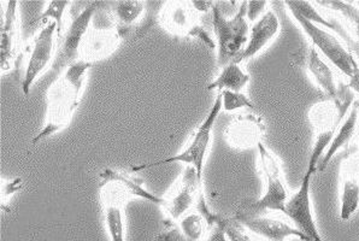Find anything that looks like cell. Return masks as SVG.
Masks as SVG:
<instances>
[{
    "mask_svg": "<svg viewBox=\"0 0 359 241\" xmlns=\"http://www.w3.org/2000/svg\"><path fill=\"white\" fill-rule=\"evenodd\" d=\"M99 177V194L110 241H126L124 210L129 199H144L161 207L164 204V197L150 192L142 181L133 174L105 168Z\"/></svg>",
    "mask_w": 359,
    "mask_h": 241,
    "instance_id": "6da1fadb",
    "label": "cell"
},
{
    "mask_svg": "<svg viewBox=\"0 0 359 241\" xmlns=\"http://www.w3.org/2000/svg\"><path fill=\"white\" fill-rule=\"evenodd\" d=\"M90 65L92 63L87 60H77L55 78L46 95L45 123L32 140V145L50 138L70 125L81 103L82 92Z\"/></svg>",
    "mask_w": 359,
    "mask_h": 241,
    "instance_id": "7a4b0ae2",
    "label": "cell"
},
{
    "mask_svg": "<svg viewBox=\"0 0 359 241\" xmlns=\"http://www.w3.org/2000/svg\"><path fill=\"white\" fill-rule=\"evenodd\" d=\"M355 102V95L348 87H342L339 95L334 98H325L312 105L309 111V120L312 127L313 146L309 158L308 170L315 174L320 160L333 140L340 125L346 117L352 104Z\"/></svg>",
    "mask_w": 359,
    "mask_h": 241,
    "instance_id": "3957f363",
    "label": "cell"
},
{
    "mask_svg": "<svg viewBox=\"0 0 359 241\" xmlns=\"http://www.w3.org/2000/svg\"><path fill=\"white\" fill-rule=\"evenodd\" d=\"M259 163H261L262 175L264 177L265 191L261 198L244 204L236 211V215H262L269 212H283L290 198L287 191L285 179H283V167L278 156L259 142L258 146Z\"/></svg>",
    "mask_w": 359,
    "mask_h": 241,
    "instance_id": "277c9868",
    "label": "cell"
},
{
    "mask_svg": "<svg viewBox=\"0 0 359 241\" xmlns=\"http://www.w3.org/2000/svg\"><path fill=\"white\" fill-rule=\"evenodd\" d=\"M211 27L214 29L216 48H217V65H224L236 60L244 50L250 36L248 20V1L240 3L236 13L228 16L215 3L211 13Z\"/></svg>",
    "mask_w": 359,
    "mask_h": 241,
    "instance_id": "5b68a950",
    "label": "cell"
},
{
    "mask_svg": "<svg viewBox=\"0 0 359 241\" xmlns=\"http://www.w3.org/2000/svg\"><path fill=\"white\" fill-rule=\"evenodd\" d=\"M107 3L90 1V3H73L72 21L65 34L58 40L56 57L52 63V73L58 76L68 67L81 60L82 43L90 29V26L99 10L103 9Z\"/></svg>",
    "mask_w": 359,
    "mask_h": 241,
    "instance_id": "8992f818",
    "label": "cell"
},
{
    "mask_svg": "<svg viewBox=\"0 0 359 241\" xmlns=\"http://www.w3.org/2000/svg\"><path fill=\"white\" fill-rule=\"evenodd\" d=\"M221 111H222V97L221 95H217L212 106L210 109L209 113L206 115L201 125H198L197 130H194V133L192 134V137L189 139L184 150L179 152L177 155L170 156V157L163 158V160L134 165L132 172H142V170L162 167L167 164L184 163L186 167H193L196 169L198 175L203 179L206 157H208V152H209L210 145H211V140H212V130H214L215 123H216L218 115L221 113Z\"/></svg>",
    "mask_w": 359,
    "mask_h": 241,
    "instance_id": "52a82bcc",
    "label": "cell"
},
{
    "mask_svg": "<svg viewBox=\"0 0 359 241\" xmlns=\"http://www.w3.org/2000/svg\"><path fill=\"white\" fill-rule=\"evenodd\" d=\"M57 43L58 33L55 22H48L40 27V30L30 40L20 60V63L23 62L25 68L21 81L22 92L25 95H29L30 88L39 76L45 73L48 68H51L56 57Z\"/></svg>",
    "mask_w": 359,
    "mask_h": 241,
    "instance_id": "ba28073f",
    "label": "cell"
},
{
    "mask_svg": "<svg viewBox=\"0 0 359 241\" xmlns=\"http://www.w3.org/2000/svg\"><path fill=\"white\" fill-rule=\"evenodd\" d=\"M159 25L168 33L179 38L201 40L210 48H216V40L201 20V13L193 6L192 1L164 3L158 13Z\"/></svg>",
    "mask_w": 359,
    "mask_h": 241,
    "instance_id": "9c48e42d",
    "label": "cell"
},
{
    "mask_svg": "<svg viewBox=\"0 0 359 241\" xmlns=\"http://www.w3.org/2000/svg\"><path fill=\"white\" fill-rule=\"evenodd\" d=\"M288 13H291L292 18H294V21L310 39L312 46L322 52V55L335 68H338L346 78H350L358 68L359 62L355 60L353 53L348 50L346 45L337 35L330 33V30L312 23L294 10L288 9Z\"/></svg>",
    "mask_w": 359,
    "mask_h": 241,
    "instance_id": "30bf717a",
    "label": "cell"
},
{
    "mask_svg": "<svg viewBox=\"0 0 359 241\" xmlns=\"http://www.w3.org/2000/svg\"><path fill=\"white\" fill-rule=\"evenodd\" d=\"M203 192V179L193 167H186L179 180L176 181L168 197H164L163 211L167 219L179 221L182 216L197 207Z\"/></svg>",
    "mask_w": 359,
    "mask_h": 241,
    "instance_id": "8fae6325",
    "label": "cell"
},
{
    "mask_svg": "<svg viewBox=\"0 0 359 241\" xmlns=\"http://www.w3.org/2000/svg\"><path fill=\"white\" fill-rule=\"evenodd\" d=\"M312 174L306 172L299 188L288 198L285 214L297 229L304 233L312 241H325L317 227L311 200Z\"/></svg>",
    "mask_w": 359,
    "mask_h": 241,
    "instance_id": "7c38bea8",
    "label": "cell"
},
{
    "mask_svg": "<svg viewBox=\"0 0 359 241\" xmlns=\"http://www.w3.org/2000/svg\"><path fill=\"white\" fill-rule=\"evenodd\" d=\"M21 20L18 1H8L0 33V68L9 71L20 64L22 57Z\"/></svg>",
    "mask_w": 359,
    "mask_h": 241,
    "instance_id": "4fadbf2b",
    "label": "cell"
},
{
    "mask_svg": "<svg viewBox=\"0 0 359 241\" xmlns=\"http://www.w3.org/2000/svg\"><path fill=\"white\" fill-rule=\"evenodd\" d=\"M265 134L263 118L256 113H239L233 117L223 132V139L233 150L243 151L258 146Z\"/></svg>",
    "mask_w": 359,
    "mask_h": 241,
    "instance_id": "5bb4252c",
    "label": "cell"
},
{
    "mask_svg": "<svg viewBox=\"0 0 359 241\" xmlns=\"http://www.w3.org/2000/svg\"><path fill=\"white\" fill-rule=\"evenodd\" d=\"M234 220L245 229L255 233L266 241H286L290 237H298L302 241H312L299 229L295 228L281 219L262 214V215H236Z\"/></svg>",
    "mask_w": 359,
    "mask_h": 241,
    "instance_id": "9a60e30c",
    "label": "cell"
},
{
    "mask_svg": "<svg viewBox=\"0 0 359 241\" xmlns=\"http://www.w3.org/2000/svg\"><path fill=\"white\" fill-rule=\"evenodd\" d=\"M281 28L280 18L274 10L268 9L264 15L251 27L248 41L234 62L243 64L246 60L259 55L278 36Z\"/></svg>",
    "mask_w": 359,
    "mask_h": 241,
    "instance_id": "2e32d148",
    "label": "cell"
},
{
    "mask_svg": "<svg viewBox=\"0 0 359 241\" xmlns=\"http://www.w3.org/2000/svg\"><path fill=\"white\" fill-rule=\"evenodd\" d=\"M340 219L348 221L359 209V157L347 156L340 168Z\"/></svg>",
    "mask_w": 359,
    "mask_h": 241,
    "instance_id": "e0dca14e",
    "label": "cell"
},
{
    "mask_svg": "<svg viewBox=\"0 0 359 241\" xmlns=\"http://www.w3.org/2000/svg\"><path fill=\"white\" fill-rule=\"evenodd\" d=\"M123 35L115 26L112 28H90L82 43L81 60L93 63L111 55L120 45Z\"/></svg>",
    "mask_w": 359,
    "mask_h": 241,
    "instance_id": "ac0fdd59",
    "label": "cell"
},
{
    "mask_svg": "<svg viewBox=\"0 0 359 241\" xmlns=\"http://www.w3.org/2000/svg\"><path fill=\"white\" fill-rule=\"evenodd\" d=\"M359 122V100H355L350 110L347 112L345 120L342 122L340 128L337 134L334 135L333 140L330 144V146L325 152L322 160L318 163L317 172H325L327 167L330 165V160L334 156L337 155L340 151L345 150L350 145L352 139L355 137V130L358 127Z\"/></svg>",
    "mask_w": 359,
    "mask_h": 241,
    "instance_id": "d6986e66",
    "label": "cell"
},
{
    "mask_svg": "<svg viewBox=\"0 0 359 241\" xmlns=\"http://www.w3.org/2000/svg\"><path fill=\"white\" fill-rule=\"evenodd\" d=\"M303 63L312 81L325 93V98H334L339 95L340 87L335 80L333 70L322 60L316 48L313 46L309 48L304 56Z\"/></svg>",
    "mask_w": 359,
    "mask_h": 241,
    "instance_id": "ffe728a7",
    "label": "cell"
},
{
    "mask_svg": "<svg viewBox=\"0 0 359 241\" xmlns=\"http://www.w3.org/2000/svg\"><path fill=\"white\" fill-rule=\"evenodd\" d=\"M109 6L114 26L123 35V38L128 33V29L145 16L146 4L144 1H114L109 3Z\"/></svg>",
    "mask_w": 359,
    "mask_h": 241,
    "instance_id": "44dd1931",
    "label": "cell"
},
{
    "mask_svg": "<svg viewBox=\"0 0 359 241\" xmlns=\"http://www.w3.org/2000/svg\"><path fill=\"white\" fill-rule=\"evenodd\" d=\"M251 81V76L243 65L231 60V63L223 67L217 78L208 86L209 90H217L221 93L223 90L231 92H241Z\"/></svg>",
    "mask_w": 359,
    "mask_h": 241,
    "instance_id": "7402d4cb",
    "label": "cell"
},
{
    "mask_svg": "<svg viewBox=\"0 0 359 241\" xmlns=\"http://www.w3.org/2000/svg\"><path fill=\"white\" fill-rule=\"evenodd\" d=\"M317 4L332 10L341 18L344 25L346 27L352 39L359 46V6L357 3L348 1H316Z\"/></svg>",
    "mask_w": 359,
    "mask_h": 241,
    "instance_id": "603a6c76",
    "label": "cell"
},
{
    "mask_svg": "<svg viewBox=\"0 0 359 241\" xmlns=\"http://www.w3.org/2000/svg\"><path fill=\"white\" fill-rule=\"evenodd\" d=\"M72 5H73L72 1H50L43 9V13H40L38 18L35 20L34 25L43 26L48 22H55L57 25L58 40H60L62 36V29H63V16H65V10Z\"/></svg>",
    "mask_w": 359,
    "mask_h": 241,
    "instance_id": "cb8c5ba5",
    "label": "cell"
},
{
    "mask_svg": "<svg viewBox=\"0 0 359 241\" xmlns=\"http://www.w3.org/2000/svg\"><path fill=\"white\" fill-rule=\"evenodd\" d=\"M222 97V110L227 112L236 111L240 109H255L252 100L243 92H231V90H223L218 93Z\"/></svg>",
    "mask_w": 359,
    "mask_h": 241,
    "instance_id": "d4e9b609",
    "label": "cell"
},
{
    "mask_svg": "<svg viewBox=\"0 0 359 241\" xmlns=\"http://www.w3.org/2000/svg\"><path fill=\"white\" fill-rule=\"evenodd\" d=\"M154 241H192L186 237V234L180 228L177 221L167 219L163 221L162 230L157 234Z\"/></svg>",
    "mask_w": 359,
    "mask_h": 241,
    "instance_id": "484cf974",
    "label": "cell"
},
{
    "mask_svg": "<svg viewBox=\"0 0 359 241\" xmlns=\"http://www.w3.org/2000/svg\"><path fill=\"white\" fill-rule=\"evenodd\" d=\"M222 224L223 229H224L229 241H258L246 233L244 227L239 222H236L234 219L231 220V219L223 217Z\"/></svg>",
    "mask_w": 359,
    "mask_h": 241,
    "instance_id": "4316f807",
    "label": "cell"
},
{
    "mask_svg": "<svg viewBox=\"0 0 359 241\" xmlns=\"http://www.w3.org/2000/svg\"><path fill=\"white\" fill-rule=\"evenodd\" d=\"M268 6L266 1H248V21H258L264 15V9Z\"/></svg>",
    "mask_w": 359,
    "mask_h": 241,
    "instance_id": "83f0119b",
    "label": "cell"
},
{
    "mask_svg": "<svg viewBox=\"0 0 359 241\" xmlns=\"http://www.w3.org/2000/svg\"><path fill=\"white\" fill-rule=\"evenodd\" d=\"M223 217H221V220L217 224H215L212 228L210 229L209 234L206 235L205 239L203 241H229L228 240L226 232L223 229Z\"/></svg>",
    "mask_w": 359,
    "mask_h": 241,
    "instance_id": "f1b7e54d",
    "label": "cell"
},
{
    "mask_svg": "<svg viewBox=\"0 0 359 241\" xmlns=\"http://www.w3.org/2000/svg\"><path fill=\"white\" fill-rule=\"evenodd\" d=\"M20 187H21V184H20V180H13L11 182H6L4 184L3 182V194H1V202L4 204L9 197H11L15 192H18L20 190Z\"/></svg>",
    "mask_w": 359,
    "mask_h": 241,
    "instance_id": "f546056e",
    "label": "cell"
},
{
    "mask_svg": "<svg viewBox=\"0 0 359 241\" xmlns=\"http://www.w3.org/2000/svg\"><path fill=\"white\" fill-rule=\"evenodd\" d=\"M348 80H350V81H348L347 87H348L351 90H353V92L359 95V67Z\"/></svg>",
    "mask_w": 359,
    "mask_h": 241,
    "instance_id": "4dcf8cb0",
    "label": "cell"
},
{
    "mask_svg": "<svg viewBox=\"0 0 359 241\" xmlns=\"http://www.w3.org/2000/svg\"><path fill=\"white\" fill-rule=\"evenodd\" d=\"M357 4H358V6H359V1H358V3H357Z\"/></svg>",
    "mask_w": 359,
    "mask_h": 241,
    "instance_id": "1f68e13d",
    "label": "cell"
},
{
    "mask_svg": "<svg viewBox=\"0 0 359 241\" xmlns=\"http://www.w3.org/2000/svg\"><path fill=\"white\" fill-rule=\"evenodd\" d=\"M358 125H359V122H358Z\"/></svg>",
    "mask_w": 359,
    "mask_h": 241,
    "instance_id": "d6a6232c",
    "label": "cell"
},
{
    "mask_svg": "<svg viewBox=\"0 0 359 241\" xmlns=\"http://www.w3.org/2000/svg\"><path fill=\"white\" fill-rule=\"evenodd\" d=\"M358 235H359V234H358Z\"/></svg>",
    "mask_w": 359,
    "mask_h": 241,
    "instance_id": "836d02e7",
    "label": "cell"
}]
</instances>
